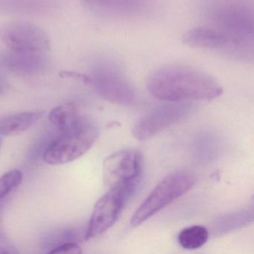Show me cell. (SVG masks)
Wrapping results in <instances>:
<instances>
[{
  "mask_svg": "<svg viewBox=\"0 0 254 254\" xmlns=\"http://www.w3.org/2000/svg\"><path fill=\"white\" fill-rule=\"evenodd\" d=\"M81 235L76 230L66 229V230H57L49 233L44 237L42 242L43 247L50 252L56 247L60 246L68 242H77L79 240Z\"/></svg>",
  "mask_w": 254,
  "mask_h": 254,
  "instance_id": "20",
  "label": "cell"
},
{
  "mask_svg": "<svg viewBox=\"0 0 254 254\" xmlns=\"http://www.w3.org/2000/svg\"><path fill=\"white\" fill-rule=\"evenodd\" d=\"M104 181L110 189L138 184L142 170V157L136 150H124L111 154L103 162Z\"/></svg>",
  "mask_w": 254,
  "mask_h": 254,
  "instance_id": "8",
  "label": "cell"
},
{
  "mask_svg": "<svg viewBox=\"0 0 254 254\" xmlns=\"http://www.w3.org/2000/svg\"><path fill=\"white\" fill-rule=\"evenodd\" d=\"M91 86L102 98L118 105H132L134 89L120 68L111 62L96 64L92 71Z\"/></svg>",
  "mask_w": 254,
  "mask_h": 254,
  "instance_id": "5",
  "label": "cell"
},
{
  "mask_svg": "<svg viewBox=\"0 0 254 254\" xmlns=\"http://www.w3.org/2000/svg\"><path fill=\"white\" fill-rule=\"evenodd\" d=\"M195 183V175L190 171H176L169 174L157 184L135 211L130 218V225H141L190 191Z\"/></svg>",
  "mask_w": 254,
  "mask_h": 254,
  "instance_id": "2",
  "label": "cell"
},
{
  "mask_svg": "<svg viewBox=\"0 0 254 254\" xmlns=\"http://www.w3.org/2000/svg\"><path fill=\"white\" fill-rule=\"evenodd\" d=\"M2 68L22 76L39 75L48 66V54H17L4 51L0 57Z\"/></svg>",
  "mask_w": 254,
  "mask_h": 254,
  "instance_id": "10",
  "label": "cell"
},
{
  "mask_svg": "<svg viewBox=\"0 0 254 254\" xmlns=\"http://www.w3.org/2000/svg\"><path fill=\"white\" fill-rule=\"evenodd\" d=\"M254 223V205L217 217L211 224V233L216 237L224 236Z\"/></svg>",
  "mask_w": 254,
  "mask_h": 254,
  "instance_id": "14",
  "label": "cell"
},
{
  "mask_svg": "<svg viewBox=\"0 0 254 254\" xmlns=\"http://www.w3.org/2000/svg\"><path fill=\"white\" fill-rule=\"evenodd\" d=\"M50 2V0H2V7L18 14H38L47 9Z\"/></svg>",
  "mask_w": 254,
  "mask_h": 254,
  "instance_id": "18",
  "label": "cell"
},
{
  "mask_svg": "<svg viewBox=\"0 0 254 254\" xmlns=\"http://www.w3.org/2000/svg\"><path fill=\"white\" fill-rule=\"evenodd\" d=\"M222 143L221 138L211 130H204L196 135L191 146L193 160L198 164L212 163L221 154Z\"/></svg>",
  "mask_w": 254,
  "mask_h": 254,
  "instance_id": "13",
  "label": "cell"
},
{
  "mask_svg": "<svg viewBox=\"0 0 254 254\" xmlns=\"http://www.w3.org/2000/svg\"><path fill=\"white\" fill-rule=\"evenodd\" d=\"M191 102H167L139 119L132 133L138 140H146L187 119L193 111Z\"/></svg>",
  "mask_w": 254,
  "mask_h": 254,
  "instance_id": "7",
  "label": "cell"
},
{
  "mask_svg": "<svg viewBox=\"0 0 254 254\" xmlns=\"http://www.w3.org/2000/svg\"><path fill=\"white\" fill-rule=\"evenodd\" d=\"M90 10L104 15L133 17L142 14L147 0H84Z\"/></svg>",
  "mask_w": 254,
  "mask_h": 254,
  "instance_id": "12",
  "label": "cell"
},
{
  "mask_svg": "<svg viewBox=\"0 0 254 254\" xmlns=\"http://www.w3.org/2000/svg\"><path fill=\"white\" fill-rule=\"evenodd\" d=\"M49 120L60 133H63L77 127L84 119L80 115L76 104L69 102L53 108L50 111Z\"/></svg>",
  "mask_w": 254,
  "mask_h": 254,
  "instance_id": "15",
  "label": "cell"
},
{
  "mask_svg": "<svg viewBox=\"0 0 254 254\" xmlns=\"http://www.w3.org/2000/svg\"><path fill=\"white\" fill-rule=\"evenodd\" d=\"M216 28L230 40L254 38V9L246 5L230 4L215 11Z\"/></svg>",
  "mask_w": 254,
  "mask_h": 254,
  "instance_id": "9",
  "label": "cell"
},
{
  "mask_svg": "<svg viewBox=\"0 0 254 254\" xmlns=\"http://www.w3.org/2000/svg\"><path fill=\"white\" fill-rule=\"evenodd\" d=\"M41 116V112H23L7 116L1 120L0 133L4 136L20 134L32 127Z\"/></svg>",
  "mask_w": 254,
  "mask_h": 254,
  "instance_id": "16",
  "label": "cell"
},
{
  "mask_svg": "<svg viewBox=\"0 0 254 254\" xmlns=\"http://www.w3.org/2000/svg\"><path fill=\"white\" fill-rule=\"evenodd\" d=\"M1 40L5 51L17 54H49L50 41L40 26L26 21H13L4 26Z\"/></svg>",
  "mask_w": 254,
  "mask_h": 254,
  "instance_id": "6",
  "label": "cell"
},
{
  "mask_svg": "<svg viewBox=\"0 0 254 254\" xmlns=\"http://www.w3.org/2000/svg\"><path fill=\"white\" fill-rule=\"evenodd\" d=\"M23 180V173L18 169H12L2 175L0 180V198H5L14 189L17 188Z\"/></svg>",
  "mask_w": 254,
  "mask_h": 254,
  "instance_id": "21",
  "label": "cell"
},
{
  "mask_svg": "<svg viewBox=\"0 0 254 254\" xmlns=\"http://www.w3.org/2000/svg\"><path fill=\"white\" fill-rule=\"evenodd\" d=\"M81 248L78 242H68L60 246L56 247L52 250L49 254H81Z\"/></svg>",
  "mask_w": 254,
  "mask_h": 254,
  "instance_id": "22",
  "label": "cell"
},
{
  "mask_svg": "<svg viewBox=\"0 0 254 254\" xmlns=\"http://www.w3.org/2000/svg\"><path fill=\"white\" fill-rule=\"evenodd\" d=\"M209 237L207 228L194 225L183 229L178 236V243L186 250H197L207 242Z\"/></svg>",
  "mask_w": 254,
  "mask_h": 254,
  "instance_id": "17",
  "label": "cell"
},
{
  "mask_svg": "<svg viewBox=\"0 0 254 254\" xmlns=\"http://www.w3.org/2000/svg\"><path fill=\"white\" fill-rule=\"evenodd\" d=\"M137 184H127L110 189L97 200L84 233V240H90L102 234L115 224Z\"/></svg>",
  "mask_w": 254,
  "mask_h": 254,
  "instance_id": "4",
  "label": "cell"
},
{
  "mask_svg": "<svg viewBox=\"0 0 254 254\" xmlns=\"http://www.w3.org/2000/svg\"><path fill=\"white\" fill-rule=\"evenodd\" d=\"M60 75L62 78H73V79L78 80V81H81L84 84L91 85V78L90 76H87V75H83V74L64 71V72H61Z\"/></svg>",
  "mask_w": 254,
  "mask_h": 254,
  "instance_id": "23",
  "label": "cell"
},
{
  "mask_svg": "<svg viewBox=\"0 0 254 254\" xmlns=\"http://www.w3.org/2000/svg\"><path fill=\"white\" fill-rule=\"evenodd\" d=\"M224 50L234 59L254 62V38L230 40Z\"/></svg>",
  "mask_w": 254,
  "mask_h": 254,
  "instance_id": "19",
  "label": "cell"
},
{
  "mask_svg": "<svg viewBox=\"0 0 254 254\" xmlns=\"http://www.w3.org/2000/svg\"><path fill=\"white\" fill-rule=\"evenodd\" d=\"M227 34L216 27L197 26L183 35L182 41L187 47L207 50H223L230 43Z\"/></svg>",
  "mask_w": 254,
  "mask_h": 254,
  "instance_id": "11",
  "label": "cell"
},
{
  "mask_svg": "<svg viewBox=\"0 0 254 254\" xmlns=\"http://www.w3.org/2000/svg\"><path fill=\"white\" fill-rule=\"evenodd\" d=\"M253 200H254V196H253Z\"/></svg>",
  "mask_w": 254,
  "mask_h": 254,
  "instance_id": "24",
  "label": "cell"
},
{
  "mask_svg": "<svg viewBox=\"0 0 254 254\" xmlns=\"http://www.w3.org/2000/svg\"><path fill=\"white\" fill-rule=\"evenodd\" d=\"M146 86L151 96L167 102L213 100L224 92L210 74L181 64L157 68L150 74Z\"/></svg>",
  "mask_w": 254,
  "mask_h": 254,
  "instance_id": "1",
  "label": "cell"
},
{
  "mask_svg": "<svg viewBox=\"0 0 254 254\" xmlns=\"http://www.w3.org/2000/svg\"><path fill=\"white\" fill-rule=\"evenodd\" d=\"M99 132L87 120H83L77 127L60 133L43 153L45 163L62 165L70 163L84 155L96 142Z\"/></svg>",
  "mask_w": 254,
  "mask_h": 254,
  "instance_id": "3",
  "label": "cell"
}]
</instances>
